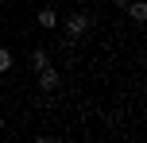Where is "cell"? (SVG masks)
I'll list each match as a JSON object with an SVG mask.
<instances>
[{
    "label": "cell",
    "mask_w": 147,
    "mask_h": 143,
    "mask_svg": "<svg viewBox=\"0 0 147 143\" xmlns=\"http://www.w3.org/2000/svg\"><path fill=\"white\" fill-rule=\"evenodd\" d=\"M58 23L66 27V39L74 43V39H81V35H85L89 27H93V15H89V12H70L66 19H58Z\"/></svg>",
    "instance_id": "obj_1"
},
{
    "label": "cell",
    "mask_w": 147,
    "mask_h": 143,
    "mask_svg": "<svg viewBox=\"0 0 147 143\" xmlns=\"http://www.w3.org/2000/svg\"><path fill=\"white\" fill-rule=\"evenodd\" d=\"M58 81H62V74L47 62V66L39 70V89H43V93H54V89H58Z\"/></svg>",
    "instance_id": "obj_2"
},
{
    "label": "cell",
    "mask_w": 147,
    "mask_h": 143,
    "mask_svg": "<svg viewBox=\"0 0 147 143\" xmlns=\"http://www.w3.org/2000/svg\"><path fill=\"white\" fill-rule=\"evenodd\" d=\"M35 23H39L43 31H54V27H58V12H54V8H39Z\"/></svg>",
    "instance_id": "obj_3"
},
{
    "label": "cell",
    "mask_w": 147,
    "mask_h": 143,
    "mask_svg": "<svg viewBox=\"0 0 147 143\" xmlns=\"http://www.w3.org/2000/svg\"><path fill=\"white\" fill-rule=\"evenodd\" d=\"M47 62H51V54H47V50H43V46H39V50H31V54H27V66H31V70H35V74H39V70H43V66H47Z\"/></svg>",
    "instance_id": "obj_4"
},
{
    "label": "cell",
    "mask_w": 147,
    "mask_h": 143,
    "mask_svg": "<svg viewBox=\"0 0 147 143\" xmlns=\"http://www.w3.org/2000/svg\"><path fill=\"white\" fill-rule=\"evenodd\" d=\"M128 19H132V23H143L147 19V4H143V0H132V4H128Z\"/></svg>",
    "instance_id": "obj_5"
},
{
    "label": "cell",
    "mask_w": 147,
    "mask_h": 143,
    "mask_svg": "<svg viewBox=\"0 0 147 143\" xmlns=\"http://www.w3.org/2000/svg\"><path fill=\"white\" fill-rule=\"evenodd\" d=\"M12 66H16V54L8 50V46H0V74H8Z\"/></svg>",
    "instance_id": "obj_6"
},
{
    "label": "cell",
    "mask_w": 147,
    "mask_h": 143,
    "mask_svg": "<svg viewBox=\"0 0 147 143\" xmlns=\"http://www.w3.org/2000/svg\"><path fill=\"white\" fill-rule=\"evenodd\" d=\"M112 4H116V8H128V4H132V0H112Z\"/></svg>",
    "instance_id": "obj_7"
}]
</instances>
